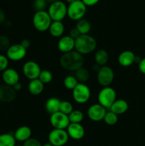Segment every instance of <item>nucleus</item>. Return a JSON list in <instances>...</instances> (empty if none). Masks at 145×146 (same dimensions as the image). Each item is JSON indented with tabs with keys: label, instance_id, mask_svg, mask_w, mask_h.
Masks as SVG:
<instances>
[{
	"label": "nucleus",
	"instance_id": "1",
	"mask_svg": "<svg viewBox=\"0 0 145 146\" xmlns=\"http://www.w3.org/2000/svg\"><path fill=\"white\" fill-rule=\"evenodd\" d=\"M84 57L75 50L63 54L60 58V64L63 69L69 71H76L83 67Z\"/></svg>",
	"mask_w": 145,
	"mask_h": 146
},
{
	"label": "nucleus",
	"instance_id": "2",
	"mask_svg": "<svg viewBox=\"0 0 145 146\" xmlns=\"http://www.w3.org/2000/svg\"><path fill=\"white\" fill-rule=\"evenodd\" d=\"M96 48V39L90 34L80 35L75 40V50L82 56L91 54Z\"/></svg>",
	"mask_w": 145,
	"mask_h": 146
},
{
	"label": "nucleus",
	"instance_id": "3",
	"mask_svg": "<svg viewBox=\"0 0 145 146\" xmlns=\"http://www.w3.org/2000/svg\"><path fill=\"white\" fill-rule=\"evenodd\" d=\"M52 21L46 11H36L33 17V25L34 28L40 32L48 31Z\"/></svg>",
	"mask_w": 145,
	"mask_h": 146
},
{
	"label": "nucleus",
	"instance_id": "4",
	"mask_svg": "<svg viewBox=\"0 0 145 146\" xmlns=\"http://www.w3.org/2000/svg\"><path fill=\"white\" fill-rule=\"evenodd\" d=\"M67 8L63 1L58 0L50 4L48 13L53 21H62L67 17Z\"/></svg>",
	"mask_w": 145,
	"mask_h": 146
},
{
	"label": "nucleus",
	"instance_id": "5",
	"mask_svg": "<svg viewBox=\"0 0 145 146\" xmlns=\"http://www.w3.org/2000/svg\"><path fill=\"white\" fill-rule=\"evenodd\" d=\"M87 11V7L81 0H75L69 4L67 8V16L73 21H79L83 19Z\"/></svg>",
	"mask_w": 145,
	"mask_h": 146
},
{
	"label": "nucleus",
	"instance_id": "6",
	"mask_svg": "<svg viewBox=\"0 0 145 146\" xmlns=\"http://www.w3.org/2000/svg\"><path fill=\"white\" fill-rule=\"evenodd\" d=\"M116 98L117 93L113 88L110 86L103 87L98 94V104H100L106 109H109L117 100Z\"/></svg>",
	"mask_w": 145,
	"mask_h": 146
},
{
	"label": "nucleus",
	"instance_id": "7",
	"mask_svg": "<svg viewBox=\"0 0 145 146\" xmlns=\"http://www.w3.org/2000/svg\"><path fill=\"white\" fill-rule=\"evenodd\" d=\"M90 88L85 84L79 83L72 90V98L78 104H84L90 98Z\"/></svg>",
	"mask_w": 145,
	"mask_h": 146
},
{
	"label": "nucleus",
	"instance_id": "8",
	"mask_svg": "<svg viewBox=\"0 0 145 146\" xmlns=\"http://www.w3.org/2000/svg\"><path fill=\"white\" fill-rule=\"evenodd\" d=\"M115 78V73L112 68L108 66H101L97 74V80L101 86H110Z\"/></svg>",
	"mask_w": 145,
	"mask_h": 146
},
{
	"label": "nucleus",
	"instance_id": "9",
	"mask_svg": "<svg viewBox=\"0 0 145 146\" xmlns=\"http://www.w3.org/2000/svg\"><path fill=\"white\" fill-rule=\"evenodd\" d=\"M48 143L53 146H64L69 140L66 130L53 129L48 134Z\"/></svg>",
	"mask_w": 145,
	"mask_h": 146
},
{
	"label": "nucleus",
	"instance_id": "10",
	"mask_svg": "<svg viewBox=\"0 0 145 146\" xmlns=\"http://www.w3.org/2000/svg\"><path fill=\"white\" fill-rule=\"evenodd\" d=\"M50 123L54 129L62 130H66L71 123L68 115L63 113L61 111H58L51 115Z\"/></svg>",
	"mask_w": 145,
	"mask_h": 146
},
{
	"label": "nucleus",
	"instance_id": "11",
	"mask_svg": "<svg viewBox=\"0 0 145 146\" xmlns=\"http://www.w3.org/2000/svg\"><path fill=\"white\" fill-rule=\"evenodd\" d=\"M22 71L24 76L31 81L38 78L41 69L38 63L34 61H28L23 66Z\"/></svg>",
	"mask_w": 145,
	"mask_h": 146
},
{
	"label": "nucleus",
	"instance_id": "12",
	"mask_svg": "<svg viewBox=\"0 0 145 146\" xmlns=\"http://www.w3.org/2000/svg\"><path fill=\"white\" fill-rule=\"evenodd\" d=\"M107 113V109L99 104L91 105L87 111L88 117L94 122H100L103 121L104 117Z\"/></svg>",
	"mask_w": 145,
	"mask_h": 146
},
{
	"label": "nucleus",
	"instance_id": "13",
	"mask_svg": "<svg viewBox=\"0 0 145 146\" xmlns=\"http://www.w3.org/2000/svg\"><path fill=\"white\" fill-rule=\"evenodd\" d=\"M27 54V50L20 44H13L7 51V57L9 60L18 61L24 59Z\"/></svg>",
	"mask_w": 145,
	"mask_h": 146
},
{
	"label": "nucleus",
	"instance_id": "14",
	"mask_svg": "<svg viewBox=\"0 0 145 146\" xmlns=\"http://www.w3.org/2000/svg\"><path fill=\"white\" fill-rule=\"evenodd\" d=\"M16 97V91L13 86L7 84H0V102L10 103Z\"/></svg>",
	"mask_w": 145,
	"mask_h": 146
},
{
	"label": "nucleus",
	"instance_id": "15",
	"mask_svg": "<svg viewBox=\"0 0 145 146\" xmlns=\"http://www.w3.org/2000/svg\"><path fill=\"white\" fill-rule=\"evenodd\" d=\"M69 138L75 141L81 140L85 136V131L81 123H70L66 129Z\"/></svg>",
	"mask_w": 145,
	"mask_h": 146
},
{
	"label": "nucleus",
	"instance_id": "16",
	"mask_svg": "<svg viewBox=\"0 0 145 146\" xmlns=\"http://www.w3.org/2000/svg\"><path fill=\"white\" fill-rule=\"evenodd\" d=\"M58 48L61 53L70 52L75 50V39L71 38L69 35L63 36L58 41Z\"/></svg>",
	"mask_w": 145,
	"mask_h": 146
},
{
	"label": "nucleus",
	"instance_id": "17",
	"mask_svg": "<svg viewBox=\"0 0 145 146\" xmlns=\"http://www.w3.org/2000/svg\"><path fill=\"white\" fill-rule=\"evenodd\" d=\"M2 79L4 84L13 86L19 82V74L18 71L11 68H7L2 73Z\"/></svg>",
	"mask_w": 145,
	"mask_h": 146
},
{
	"label": "nucleus",
	"instance_id": "18",
	"mask_svg": "<svg viewBox=\"0 0 145 146\" xmlns=\"http://www.w3.org/2000/svg\"><path fill=\"white\" fill-rule=\"evenodd\" d=\"M31 134H32V131L29 127L26 125H22L14 131V136L16 141L24 143L31 138Z\"/></svg>",
	"mask_w": 145,
	"mask_h": 146
},
{
	"label": "nucleus",
	"instance_id": "19",
	"mask_svg": "<svg viewBox=\"0 0 145 146\" xmlns=\"http://www.w3.org/2000/svg\"><path fill=\"white\" fill-rule=\"evenodd\" d=\"M134 53L131 51H124L118 56V63L123 67L130 66L134 63Z\"/></svg>",
	"mask_w": 145,
	"mask_h": 146
},
{
	"label": "nucleus",
	"instance_id": "20",
	"mask_svg": "<svg viewBox=\"0 0 145 146\" xmlns=\"http://www.w3.org/2000/svg\"><path fill=\"white\" fill-rule=\"evenodd\" d=\"M128 108H129V105L125 100L117 99L109 109V111L119 115L125 113L127 111Z\"/></svg>",
	"mask_w": 145,
	"mask_h": 146
},
{
	"label": "nucleus",
	"instance_id": "21",
	"mask_svg": "<svg viewBox=\"0 0 145 146\" xmlns=\"http://www.w3.org/2000/svg\"><path fill=\"white\" fill-rule=\"evenodd\" d=\"M50 34L55 38H61L65 31V27L62 21H52L48 29Z\"/></svg>",
	"mask_w": 145,
	"mask_h": 146
},
{
	"label": "nucleus",
	"instance_id": "22",
	"mask_svg": "<svg viewBox=\"0 0 145 146\" xmlns=\"http://www.w3.org/2000/svg\"><path fill=\"white\" fill-rule=\"evenodd\" d=\"M61 101L58 98L55 97H51L49 98L45 104V109L46 112L50 115L58 112L60 108V104Z\"/></svg>",
	"mask_w": 145,
	"mask_h": 146
},
{
	"label": "nucleus",
	"instance_id": "23",
	"mask_svg": "<svg viewBox=\"0 0 145 146\" xmlns=\"http://www.w3.org/2000/svg\"><path fill=\"white\" fill-rule=\"evenodd\" d=\"M44 85L38 78L30 81L28 89L30 94L33 96H38L44 91Z\"/></svg>",
	"mask_w": 145,
	"mask_h": 146
},
{
	"label": "nucleus",
	"instance_id": "24",
	"mask_svg": "<svg viewBox=\"0 0 145 146\" xmlns=\"http://www.w3.org/2000/svg\"><path fill=\"white\" fill-rule=\"evenodd\" d=\"M94 59H95V64L99 65L100 66H106L109 60V54L106 50L99 49L95 52Z\"/></svg>",
	"mask_w": 145,
	"mask_h": 146
},
{
	"label": "nucleus",
	"instance_id": "25",
	"mask_svg": "<svg viewBox=\"0 0 145 146\" xmlns=\"http://www.w3.org/2000/svg\"><path fill=\"white\" fill-rule=\"evenodd\" d=\"M75 28L79 31L81 35H84V34H89L91 31V29H92V26L88 20L85 19H82L77 21Z\"/></svg>",
	"mask_w": 145,
	"mask_h": 146
},
{
	"label": "nucleus",
	"instance_id": "26",
	"mask_svg": "<svg viewBox=\"0 0 145 146\" xmlns=\"http://www.w3.org/2000/svg\"><path fill=\"white\" fill-rule=\"evenodd\" d=\"M16 141L14 133H3L0 135V146H14Z\"/></svg>",
	"mask_w": 145,
	"mask_h": 146
},
{
	"label": "nucleus",
	"instance_id": "27",
	"mask_svg": "<svg viewBox=\"0 0 145 146\" xmlns=\"http://www.w3.org/2000/svg\"><path fill=\"white\" fill-rule=\"evenodd\" d=\"M75 78H77L78 81L79 83H82V84H85V82L90 79V72L87 68L82 67V68H79L75 71Z\"/></svg>",
	"mask_w": 145,
	"mask_h": 146
},
{
	"label": "nucleus",
	"instance_id": "28",
	"mask_svg": "<svg viewBox=\"0 0 145 146\" xmlns=\"http://www.w3.org/2000/svg\"><path fill=\"white\" fill-rule=\"evenodd\" d=\"M71 123H81L84 119V114L80 110H73L68 115Z\"/></svg>",
	"mask_w": 145,
	"mask_h": 146
},
{
	"label": "nucleus",
	"instance_id": "29",
	"mask_svg": "<svg viewBox=\"0 0 145 146\" xmlns=\"http://www.w3.org/2000/svg\"><path fill=\"white\" fill-rule=\"evenodd\" d=\"M78 84H79V82L78 81L77 78H75V76H67L63 80L64 86L68 90H72V91Z\"/></svg>",
	"mask_w": 145,
	"mask_h": 146
},
{
	"label": "nucleus",
	"instance_id": "30",
	"mask_svg": "<svg viewBox=\"0 0 145 146\" xmlns=\"http://www.w3.org/2000/svg\"><path fill=\"white\" fill-rule=\"evenodd\" d=\"M103 121L107 125H114L117 123L118 115L111 111H107L106 114H105V117H104Z\"/></svg>",
	"mask_w": 145,
	"mask_h": 146
},
{
	"label": "nucleus",
	"instance_id": "31",
	"mask_svg": "<svg viewBox=\"0 0 145 146\" xmlns=\"http://www.w3.org/2000/svg\"><path fill=\"white\" fill-rule=\"evenodd\" d=\"M53 78V74L49 70H41L39 76H38V79L44 84H46L51 82Z\"/></svg>",
	"mask_w": 145,
	"mask_h": 146
},
{
	"label": "nucleus",
	"instance_id": "32",
	"mask_svg": "<svg viewBox=\"0 0 145 146\" xmlns=\"http://www.w3.org/2000/svg\"><path fill=\"white\" fill-rule=\"evenodd\" d=\"M73 111V106L68 101H61L60 104L59 111L68 115Z\"/></svg>",
	"mask_w": 145,
	"mask_h": 146
},
{
	"label": "nucleus",
	"instance_id": "33",
	"mask_svg": "<svg viewBox=\"0 0 145 146\" xmlns=\"http://www.w3.org/2000/svg\"><path fill=\"white\" fill-rule=\"evenodd\" d=\"M48 2L46 0H34L33 1V7L34 9L36 11H45V8L47 7Z\"/></svg>",
	"mask_w": 145,
	"mask_h": 146
},
{
	"label": "nucleus",
	"instance_id": "34",
	"mask_svg": "<svg viewBox=\"0 0 145 146\" xmlns=\"http://www.w3.org/2000/svg\"><path fill=\"white\" fill-rule=\"evenodd\" d=\"M10 46H11V42L9 38L7 36H0V50L7 51Z\"/></svg>",
	"mask_w": 145,
	"mask_h": 146
},
{
	"label": "nucleus",
	"instance_id": "35",
	"mask_svg": "<svg viewBox=\"0 0 145 146\" xmlns=\"http://www.w3.org/2000/svg\"><path fill=\"white\" fill-rule=\"evenodd\" d=\"M9 59L7 56L0 54V71H4L8 68Z\"/></svg>",
	"mask_w": 145,
	"mask_h": 146
},
{
	"label": "nucleus",
	"instance_id": "36",
	"mask_svg": "<svg viewBox=\"0 0 145 146\" xmlns=\"http://www.w3.org/2000/svg\"><path fill=\"white\" fill-rule=\"evenodd\" d=\"M23 146H42L41 142L36 138H29L23 143Z\"/></svg>",
	"mask_w": 145,
	"mask_h": 146
},
{
	"label": "nucleus",
	"instance_id": "37",
	"mask_svg": "<svg viewBox=\"0 0 145 146\" xmlns=\"http://www.w3.org/2000/svg\"><path fill=\"white\" fill-rule=\"evenodd\" d=\"M81 34H80L79 31H78V29H77L76 28H72L71 29V30H70L69 31V36L71 37L72 38H73V39H76L77 38H78V37L80 36Z\"/></svg>",
	"mask_w": 145,
	"mask_h": 146
},
{
	"label": "nucleus",
	"instance_id": "38",
	"mask_svg": "<svg viewBox=\"0 0 145 146\" xmlns=\"http://www.w3.org/2000/svg\"><path fill=\"white\" fill-rule=\"evenodd\" d=\"M86 7H92L98 4L100 0H81Z\"/></svg>",
	"mask_w": 145,
	"mask_h": 146
},
{
	"label": "nucleus",
	"instance_id": "39",
	"mask_svg": "<svg viewBox=\"0 0 145 146\" xmlns=\"http://www.w3.org/2000/svg\"><path fill=\"white\" fill-rule=\"evenodd\" d=\"M138 65H139V71L145 75V58H142V61H140V63Z\"/></svg>",
	"mask_w": 145,
	"mask_h": 146
},
{
	"label": "nucleus",
	"instance_id": "40",
	"mask_svg": "<svg viewBox=\"0 0 145 146\" xmlns=\"http://www.w3.org/2000/svg\"><path fill=\"white\" fill-rule=\"evenodd\" d=\"M21 44L24 48H26V49L27 50L28 48H29L30 46H31V41H30L28 39H27V38H25V39H23L22 41H21V44Z\"/></svg>",
	"mask_w": 145,
	"mask_h": 146
},
{
	"label": "nucleus",
	"instance_id": "41",
	"mask_svg": "<svg viewBox=\"0 0 145 146\" xmlns=\"http://www.w3.org/2000/svg\"><path fill=\"white\" fill-rule=\"evenodd\" d=\"M6 21V15L4 11L1 9H0V25L4 24Z\"/></svg>",
	"mask_w": 145,
	"mask_h": 146
},
{
	"label": "nucleus",
	"instance_id": "42",
	"mask_svg": "<svg viewBox=\"0 0 145 146\" xmlns=\"http://www.w3.org/2000/svg\"><path fill=\"white\" fill-rule=\"evenodd\" d=\"M13 88H14V89L17 92V91H21V89L22 88V85H21V84H20L19 82H18L16 83L15 85L13 86Z\"/></svg>",
	"mask_w": 145,
	"mask_h": 146
},
{
	"label": "nucleus",
	"instance_id": "43",
	"mask_svg": "<svg viewBox=\"0 0 145 146\" xmlns=\"http://www.w3.org/2000/svg\"><path fill=\"white\" fill-rule=\"evenodd\" d=\"M142 58H141V56H137V55H135L134 63H136V64H139V63H140V61H142Z\"/></svg>",
	"mask_w": 145,
	"mask_h": 146
},
{
	"label": "nucleus",
	"instance_id": "44",
	"mask_svg": "<svg viewBox=\"0 0 145 146\" xmlns=\"http://www.w3.org/2000/svg\"><path fill=\"white\" fill-rule=\"evenodd\" d=\"M101 66H100L99 65H98L97 64H95V65H93V66H92V69L94 70V71H97V73H98V71H99L100 68Z\"/></svg>",
	"mask_w": 145,
	"mask_h": 146
},
{
	"label": "nucleus",
	"instance_id": "45",
	"mask_svg": "<svg viewBox=\"0 0 145 146\" xmlns=\"http://www.w3.org/2000/svg\"><path fill=\"white\" fill-rule=\"evenodd\" d=\"M58 1V0H46L47 2L50 3V4H51V3L55 2V1Z\"/></svg>",
	"mask_w": 145,
	"mask_h": 146
},
{
	"label": "nucleus",
	"instance_id": "46",
	"mask_svg": "<svg viewBox=\"0 0 145 146\" xmlns=\"http://www.w3.org/2000/svg\"><path fill=\"white\" fill-rule=\"evenodd\" d=\"M65 1H66V2H68V4H71V3H72V2H73V1H75V0H65Z\"/></svg>",
	"mask_w": 145,
	"mask_h": 146
},
{
	"label": "nucleus",
	"instance_id": "47",
	"mask_svg": "<svg viewBox=\"0 0 145 146\" xmlns=\"http://www.w3.org/2000/svg\"><path fill=\"white\" fill-rule=\"evenodd\" d=\"M42 146H53V145H51V143H47L44 144V145H43Z\"/></svg>",
	"mask_w": 145,
	"mask_h": 146
},
{
	"label": "nucleus",
	"instance_id": "48",
	"mask_svg": "<svg viewBox=\"0 0 145 146\" xmlns=\"http://www.w3.org/2000/svg\"><path fill=\"white\" fill-rule=\"evenodd\" d=\"M14 146H23V145H15Z\"/></svg>",
	"mask_w": 145,
	"mask_h": 146
}]
</instances>
